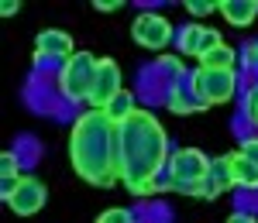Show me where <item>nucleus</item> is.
<instances>
[{
	"instance_id": "423d86ee",
	"label": "nucleus",
	"mask_w": 258,
	"mask_h": 223,
	"mask_svg": "<svg viewBox=\"0 0 258 223\" xmlns=\"http://www.w3.org/2000/svg\"><path fill=\"white\" fill-rule=\"evenodd\" d=\"M45 199H48V192H45V185L35 175H21L18 182H14V189L4 196V203L11 206L18 216H35L45 206Z\"/></svg>"
},
{
	"instance_id": "f8f14e48",
	"label": "nucleus",
	"mask_w": 258,
	"mask_h": 223,
	"mask_svg": "<svg viewBox=\"0 0 258 223\" xmlns=\"http://www.w3.org/2000/svg\"><path fill=\"white\" fill-rule=\"evenodd\" d=\"M165 106H169L172 114H197V110H203V103L193 96L189 86H172V93L165 96Z\"/></svg>"
},
{
	"instance_id": "b1692460",
	"label": "nucleus",
	"mask_w": 258,
	"mask_h": 223,
	"mask_svg": "<svg viewBox=\"0 0 258 223\" xmlns=\"http://www.w3.org/2000/svg\"><path fill=\"white\" fill-rule=\"evenodd\" d=\"M18 11H21L18 0H4V4H0V18H14Z\"/></svg>"
},
{
	"instance_id": "f03ea898",
	"label": "nucleus",
	"mask_w": 258,
	"mask_h": 223,
	"mask_svg": "<svg viewBox=\"0 0 258 223\" xmlns=\"http://www.w3.org/2000/svg\"><path fill=\"white\" fill-rule=\"evenodd\" d=\"M69 162L83 182L110 189L117 175V121L107 110L80 114L69 131Z\"/></svg>"
},
{
	"instance_id": "dca6fc26",
	"label": "nucleus",
	"mask_w": 258,
	"mask_h": 223,
	"mask_svg": "<svg viewBox=\"0 0 258 223\" xmlns=\"http://www.w3.org/2000/svg\"><path fill=\"white\" fill-rule=\"evenodd\" d=\"M0 179H4V196L14 189V182L21 179V168H18V158L11 155V151H4L0 155Z\"/></svg>"
},
{
	"instance_id": "4be33fe9",
	"label": "nucleus",
	"mask_w": 258,
	"mask_h": 223,
	"mask_svg": "<svg viewBox=\"0 0 258 223\" xmlns=\"http://www.w3.org/2000/svg\"><path fill=\"white\" fill-rule=\"evenodd\" d=\"M238 151L244 155V158H251V162L258 165V138H251V141H244V144L238 148Z\"/></svg>"
},
{
	"instance_id": "412c9836",
	"label": "nucleus",
	"mask_w": 258,
	"mask_h": 223,
	"mask_svg": "<svg viewBox=\"0 0 258 223\" xmlns=\"http://www.w3.org/2000/svg\"><path fill=\"white\" fill-rule=\"evenodd\" d=\"M159 69L165 72V76H176V79L182 76V62L179 59H159Z\"/></svg>"
},
{
	"instance_id": "2eb2a0df",
	"label": "nucleus",
	"mask_w": 258,
	"mask_h": 223,
	"mask_svg": "<svg viewBox=\"0 0 258 223\" xmlns=\"http://www.w3.org/2000/svg\"><path fill=\"white\" fill-rule=\"evenodd\" d=\"M203 69H234V48L231 45H217L214 52H207L203 59H200Z\"/></svg>"
},
{
	"instance_id": "f257e3e1",
	"label": "nucleus",
	"mask_w": 258,
	"mask_h": 223,
	"mask_svg": "<svg viewBox=\"0 0 258 223\" xmlns=\"http://www.w3.org/2000/svg\"><path fill=\"white\" fill-rule=\"evenodd\" d=\"M169 134L155 114L135 106L124 121H117V175L124 189L135 196L159 192V172L169 162Z\"/></svg>"
},
{
	"instance_id": "a878e982",
	"label": "nucleus",
	"mask_w": 258,
	"mask_h": 223,
	"mask_svg": "<svg viewBox=\"0 0 258 223\" xmlns=\"http://www.w3.org/2000/svg\"><path fill=\"white\" fill-rule=\"evenodd\" d=\"M248 55H251V62L258 65V45H251V48H248Z\"/></svg>"
},
{
	"instance_id": "9b49d317",
	"label": "nucleus",
	"mask_w": 258,
	"mask_h": 223,
	"mask_svg": "<svg viewBox=\"0 0 258 223\" xmlns=\"http://www.w3.org/2000/svg\"><path fill=\"white\" fill-rule=\"evenodd\" d=\"M217 11L234 28H248L258 18V0H217Z\"/></svg>"
},
{
	"instance_id": "5701e85b",
	"label": "nucleus",
	"mask_w": 258,
	"mask_h": 223,
	"mask_svg": "<svg viewBox=\"0 0 258 223\" xmlns=\"http://www.w3.org/2000/svg\"><path fill=\"white\" fill-rule=\"evenodd\" d=\"M93 7H97L100 14H110V11H117L124 4H120V0H93Z\"/></svg>"
},
{
	"instance_id": "6e6552de",
	"label": "nucleus",
	"mask_w": 258,
	"mask_h": 223,
	"mask_svg": "<svg viewBox=\"0 0 258 223\" xmlns=\"http://www.w3.org/2000/svg\"><path fill=\"white\" fill-rule=\"evenodd\" d=\"M120 89V69L114 59H100V69H97V79H93V89H90V96H86V103H90V110H107V103L117 96Z\"/></svg>"
},
{
	"instance_id": "9d476101",
	"label": "nucleus",
	"mask_w": 258,
	"mask_h": 223,
	"mask_svg": "<svg viewBox=\"0 0 258 223\" xmlns=\"http://www.w3.org/2000/svg\"><path fill=\"white\" fill-rule=\"evenodd\" d=\"M76 55V48H73V38H69V31H55V28H48V31H41L38 38H35V59H73Z\"/></svg>"
},
{
	"instance_id": "f3484780",
	"label": "nucleus",
	"mask_w": 258,
	"mask_h": 223,
	"mask_svg": "<svg viewBox=\"0 0 258 223\" xmlns=\"http://www.w3.org/2000/svg\"><path fill=\"white\" fill-rule=\"evenodd\" d=\"M131 110H135V96H131V89H120L117 96L107 103V114H110L114 121H124V117H127Z\"/></svg>"
},
{
	"instance_id": "a211bd4d",
	"label": "nucleus",
	"mask_w": 258,
	"mask_h": 223,
	"mask_svg": "<svg viewBox=\"0 0 258 223\" xmlns=\"http://www.w3.org/2000/svg\"><path fill=\"white\" fill-rule=\"evenodd\" d=\"M97 223H138L127 209H120V206H114V209H103L97 216Z\"/></svg>"
},
{
	"instance_id": "39448f33",
	"label": "nucleus",
	"mask_w": 258,
	"mask_h": 223,
	"mask_svg": "<svg viewBox=\"0 0 258 223\" xmlns=\"http://www.w3.org/2000/svg\"><path fill=\"white\" fill-rule=\"evenodd\" d=\"M210 162L200 148H176L165 162V172H169V182L165 189H176V185H189V182H203L210 175Z\"/></svg>"
},
{
	"instance_id": "4468645a",
	"label": "nucleus",
	"mask_w": 258,
	"mask_h": 223,
	"mask_svg": "<svg viewBox=\"0 0 258 223\" xmlns=\"http://www.w3.org/2000/svg\"><path fill=\"white\" fill-rule=\"evenodd\" d=\"M207 182L214 185L217 192H227V189H234V185H238V179H234V168H231V162H227V155L210 162V175H207Z\"/></svg>"
},
{
	"instance_id": "20e7f679",
	"label": "nucleus",
	"mask_w": 258,
	"mask_h": 223,
	"mask_svg": "<svg viewBox=\"0 0 258 223\" xmlns=\"http://www.w3.org/2000/svg\"><path fill=\"white\" fill-rule=\"evenodd\" d=\"M189 89L203 106H217V103H227L234 93H238V72L234 69H203L200 65L197 72L189 76Z\"/></svg>"
},
{
	"instance_id": "aec40b11",
	"label": "nucleus",
	"mask_w": 258,
	"mask_h": 223,
	"mask_svg": "<svg viewBox=\"0 0 258 223\" xmlns=\"http://www.w3.org/2000/svg\"><path fill=\"white\" fill-rule=\"evenodd\" d=\"M244 114H248V121L258 127V86L248 89V96H244Z\"/></svg>"
},
{
	"instance_id": "393cba45",
	"label": "nucleus",
	"mask_w": 258,
	"mask_h": 223,
	"mask_svg": "<svg viewBox=\"0 0 258 223\" xmlns=\"http://www.w3.org/2000/svg\"><path fill=\"white\" fill-rule=\"evenodd\" d=\"M227 223H258V220H255V216H248V213H231Z\"/></svg>"
},
{
	"instance_id": "7ed1b4c3",
	"label": "nucleus",
	"mask_w": 258,
	"mask_h": 223,
	"mask_svg": "<svg viewBox=\"0 0 258 223\" xmlns=\"http://www.w3.org/2000/svg\"><path fill=\"white\" fill-rule=\"evenodd\" d=\"M100 59L93 52H76L73 59L62 62L59 69V89L66 93L69 103H86L90 89H93V79H97Z\"/></svg>"
},
{
	"instance_id": "1a4fd4ad",
	"label": "nucleus",
	"mask_w": 258,
	"mask_h": 223,
	"mask_svg": "<svg viewBox=\"0 0 258 223\" xmlns=\"http://www.w3.org/2000/svg\"><path fill=\"white\" fill-rule=\"evenodd\" d=\"M220 41V31L217 28H203V24H186L179 31V52L189 55V59H203L207 52H214Z\"/></svg>"
},
{
	"instance_id": "ddd939ff",
	"label": "nucleus",
	"mask_w": 258,
	"mask_h": 223,
	"mask_svg": "<svg viewBox=\"0 0 258 223\" xmlns=\"http://www.w3.org/2000/svg\"><path fill=\"white\" fill-rule=\"evenodd\" d=\"M227 162H231V168H234V179H238V185L258 189V165L251 162V158H244L241 151H231V155H227Z\"/></svg>"
},
{
	"instance_id": "0eeeda50",
	"label": "nucleus",
	"mask_w": 258,
	"mask_h": 223,
	"mask_svg": "<svg viewBox=\"0 0 258 223\" xmlns=\"http://www.w3.org/2000/svg\"><path fill=\"white\" fill-rule=\"evenodd\" d=\"M131 38L138 41L141 48L159 52V48H165L169 38H172V24H169V18H162V14L145 11V14H138L135 24H131Z\"/></svg>"
},
{
	"instance_id": "6ab92c4d",
	"label": "nucleus",
	"mask_w": 258,
	"mask_h": 223,
	"mask_svg": "<svg viewBox=\"0 0 258 223\" xmlns=\"http://www.w3.org/2000/svg\"><path fill=\"white\" fill-rule=\"evenodd\" d=\"M186 11L193 18H207L210 11H217V0H186Z\"/></svg>"
}]
</instances>
